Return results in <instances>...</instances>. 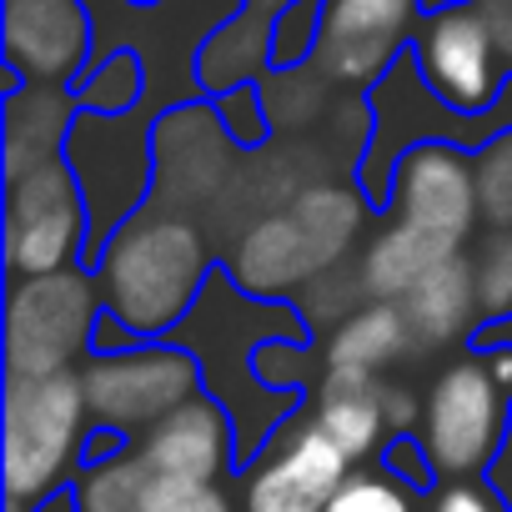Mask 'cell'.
Returning a JSON list of instances; mask_svg holds the SVG:
<instances>
[{
	"label": "cell",
	"instance_id": "d4e9b609",
	"mask_svg": "<svg viewBox=\"0 0 512 512\" xmlns=\"http://www.w3.org/2000/svg\"><path fill=\"white\" fill-rule=\"evenodd\" d=\"M322 16H327V0H292V6L277 16V31H272V71H302V66L317 61Z\"/></svg>",
	"mask_w": 512,
	"mask_h": 512
},
{
	"label": "cell",
	"instance_id": "e575fe53",
	"mask_svg": "<svg viewBox=\"0 0 512 512\" xmlns=\"http://www.w3.org/2000/svg\"><path fill=\"white\" fill-rule=\"evenodd\" d=\"M482 362H487V372H492V382L512 397V342H492L487 352H482Z\"/></svg>",
	"mask_w": 512,
	"mask_h": 512
},
{
	"label": "cell",
	"instance_id": "ac0fdd59",
	"mask_svg": "<svg viewBox=\"0 0 512 512\" xmlns=\"http://www.w3.org/2000/svg\"><path fill=\"white\" fill-rule=\"evenodd\" d=\"M402 312L412 322L417 352L462 342L467 332H482L477 322H487V317H482V302H477V267H472V256L457 251V256H447V262H437L412 287V297L402 302Z\"/></svg>",
	"mask_w": 512,
	"mask_h": 512
},
{
	"label": "cell",
	"instance_id": "8d00e7d4",
	"mask_svg": "<svg viewBox=\"0 0 512 512\" xmlns=\"http://www.w3.org/2000/svg\"><path fill=\"white\" fill-rule=\"evenodd\" d=\"M246 6H251V11H262V16H272V21H277V16H282V11L292 6V0H246Z\"/></svg>",
	"mask_w": 512,
	"mask_h": 512
},
{
	"label": "cell",
	"instance_id": "7c38bea8",
	"mask_svg": "<svg viewBox=\"0 0 512 512\" xmlns=\"http://www.w3.org/2000/svg\"><path fill=\"white\" fill-rule=\"evenodd\" d=\"M387 211H392V221H402V226H412L422 236L467 246L472 226L482 221L472 151L447 146V141H432V146L407 151L402 166H397V176H392Z\"/></svg>",
	"mask_w": 512,
	"mask_h": 512
},
{
	"label": "cell",
	"instance_id": "ba28073f",
	"mask_svg": "<svg viewBox=\"0 0 512 512\" xmlns=\"http://www.w3.org/2000/svg\"><path fill=\"white\" fill-rule=\"evenodd\" d=\"M512 432V397L492 382L482 357L447 362L422 402V447L437 477H477L492 472Z\"/></svg>",
	"mask_w": 512,
	"mask_h": 512
},
{
	"label": "cell",
	"instance_id": "f1b7e54d",
	"mask_svg": "<svg viewBox=\"0 0 512 512\" xmlns=\"http://www.w3.org/2000/svg\"><path fill=\"white\" fill-rule=\"evenodd\" d=\"M141 512H236L231 492L221 482H191V477H151Z\"/></svg>",
	"mask_w": 512,
	"mask_h": 512
},
{
	"label": "cell",
	"instance_id": "f546056e",
	"mask_svg": "<svg viewBox=\"0 0 512 512\" xmlns=\"http://www.w3.org/2000/svg\"><path fill=\"white\" fill-rule=\"evenodd\" d=\"M216 116H221L226 136H231L241 151L267 146V136H272V116H267L262 86H241V91H226V96H216Z\"/></svg>",
	"mask_w": 512,
	"mask_h": 512
},
{
	"label": "cell",
	"instance_id": "4fadbf2b",
	"mask_svg": "<svg viewBox=\"0 0 512 512\" xmlns=\"http://www.w3.org/2000/svg\"><path fill=\"white\" fill-rule=\"evenodd\" d=\"M0 41L26 86H76L96 56V21L86 0H6Z\"/></svg>",
	"mask_w": 512,
	"mask_h": 512
},
{
	"label": "cell",
	"instance_id": "30bf717a",
	"mask_svg": "<svg viewBox=\"0 0 512 512\" xmlns=\"http://www.w3.org/2000/svg\"><path fill=\"white\" fill-rule=\"evenodd\" d=\"M427 26L422 0H327L317 71L342 86L372 96L382 76L412 51L417 31Z\"/></svg>",
	"mask_w": 512,
	"mask_h": 512
},
{
	"label": "cell",
	"instance_id": "cb8c5ba5",
	"mask_svg": "<svg viewBox=\"0 0 512 512\" xmlns=\"http://www.w3.org/2000/svg\"><path fill=\"white\" fill-rule=\"evenodd\" d=\"M327 512H427V507L417 502V487H407L387 467H352L347 487L332 497Z\"/></svg>",
	"mask_w": 512,
	"mask_h": 512
},
{
	"label": "cell",
	"instance_id": "9a60e30c",
	"mask_svg": "<svg viewBox=\"0 0 512 512\" xmlns=\"http://www.w3.org/2000/svg\"><path fill=\"white\" fill-rule=\"evenodd\" d=\"M236 151L241 146L226 136L216 101H186V106L166 111L156 121V191H151V201L166 211H181V206L216 196Z\"/></svg>",
	"mask_w": 512,
	"mask_h": 512
},
{
	"label": "cell",
	"instance_id": "1f68e13d",
	"mask_svg": "<svg viewBox=\"0 0 512 512\" xmlns=\"http://www.w3.org/2000/svg\"><path fill=\"white\" fill-rule=\"evenodd\" d=\"M382 467L392 472V477H402L407 487H432V477H437V467H432V457H427V447H422V437H392L387 442V452H382Z\"/></svg>",
	"mask_w": 512,
	"mask_h": 512
},
{
	"label": "cell",
	"instance_id": "6da1fadb",
	"mask_svg": "<svg viewBox=\"0 0 512 512\" xmlns=\"http://www.w3.org/2000/svg\"><path fill=\"white\" fill-rule=\"evenodd\" d=\"M176 342L196 357L206 392L236 422V457L251 462L272 447V437L297 417V392H277L256 372V357L272 342H317L307 317L287 302L251 297L231 272H211L201 302L176 327Z\"/></svg>",
	"mask_w": 512,
	"mask_h": 512
},
{
	"label": "cell",
	"instance_id": "8992f818",
	"mask_svg": "<svg viewBox=\"0 0 512 512\" xmlns=\"http://www.w3.org/2000/svg\"><path fill=\"white\" fill-rule=\"evenodd\" d=\"M101 287L91 267L21 277L6 297V377H61L96 352Z\"/></svg>",
	"mask_w": 512,
	"mask_h": 512
},
{
	"label": "cell",
	"instance_id": "44dd1931",
	"mask_svg": "<svg viewBox=\"0 0 512 512\" xmlns=\"http://www.w3.org/2000/svg\"><path fill=\"white\" fill-rule=\"evenodd\" d=\"M407 352H417L412 322L402 312V302H362L332 337H327V367L337 372H362L377 377L392 362H402Z\"/></svg>",
	"mask_w": 512,
	"mask_h": 512
},
{
	"label": "cell",
	"instance_id": "8fae6325",
	"mask_svg": "<svg viewBox=\"0 0 512 512\" xmlns=\"http://www.w3.org/2000/svg\"><path fill=\"white\" fill-rule=\"evenodd\" d=\"M412 56H417V71L432 86V96L462 116H487L507 86V66L497 56V41H492V31L472 0L467 6L432 11L412 41Z\"/></svg>",
	"mask_w": 512,
	"mask_h": 512
},
{
	"label": "cell",
	"instance_id": "d6a6232c",
	"mask_svg": "<svg viewBox=\"0 0 512 512\" xmlns=\"http://www.w3.org/2000/svg\"><path fill=\"white\" fill-rule=\"evenodd\" d=\"M472 6L482 11V21L497 41V56L507 66V81H512V0H472Z\"/></svg>",
	"mask_w": 512,
	"mask_h": 512
},
{
	"label": "cell",
	"instance_id": "52a82bcc",
	"mask_svg": "<svg viewBox=\"0 0 512 512\" xmlns=\"http://www.w3.org/2000/svg\"><path fill=\"white\" fill-rule=\"evenodd\" d=\"M81 387H86V412L96 432L116 437H146L161 417L186 407L191 397L206 392L196 357L176 342H136L126 352H91L81 362Z\"/></svg>",
	"mask_w": 512,
	"mask_h": 512
},
{
	"label": "cell",
	"instance_id": "7402d4cb",
	"mask_svg": "<svg viewBox=\"0 0 512 512\" xmlns=\"http://www.w3.org/2000/svg\"><path fill=\"white\" fill-rule=\"evenodd\" d=\"M146 462L131 452H116V457H101V462H86L76 472V507L81 512H141V497H146Z\"/></svg>",
	"mask_w": 512,
	"mask_h": 512
},
{
	"label": "cell",
	"instance_id": "83f0119b",
	"mask_svg": "<svg viewBox=\"0 0 512 512\" xmlns=\"http://www.w3.org/2000/svg\"><path fill=\"white\" fill-rule=\"evenodd\" d=\"M472 267H477L482 317L487 322H507L512 317V231H492L487 246H482V256H472Z\"/></svg>",
	"mask_w": 512,
	"mask_h": 512
},
{
	"label": "cell",
	"instance_id": "d590c367",
	"mask_svg": "<svg viewBox=\"0 0 512 512\" xmlns=\"http://www.w3.org/2000/svg\"><path fill=\"white\" fill-rule=\"evenodd\" d=\"M31 512H81L76 507V487H61V492H51L41 507H31Z\"/></svg>",
	"mask_w": 512,
	"mask_h": 512
},
{
	"label": "cell",
	"instance_id": "7a4b0ae2",
	"mask_svg": "<svg viewBox=\"0 0 512 512\" xmlns=\"http://www.w3.org/2000/svg\"><path fill=\"white\" fill-rule=\"evenodd\" d=\"M96 287L111 322H121L136 342L176 337L211 282V246L206 236L166 206L136 211L101 251H96Z\"/></svg>",
	"mask_w": 512,
	"mask_h": 512
},
{
	"label": "cell",
	"instance_id": "d6986e66",
	"mask_svg": "<svg viewBox=\"0 0 512 512\" xmlns=\"http://www.w3.org/2000/svg\"><path fill=\"white\" fill-rule=\"evenodd\" d=\"M81 106L71 86H16L6 91V181L26 176L41 161L66 156Z\"/></svg>",
	"mask_w": 512,
	"mask_h": 512
},
{
	"label": "cell",
	"instance_id": "4316f807",
	"mask_svg": "<svg viewBox=\"0 0 512 512\" xmlns=\"http://www.w3.org/2000/svg\"><path fill=\"white\" fill-rule=\"evenodd\" d=\"M362 277L357 272H327V277H317L312 287H302L297 292V312L307 317V327H312V337H322V327H342L357 307H362Z\"/></svg>",
	"mask_w": 512,
	"mask_h": 512
},
{
	"label": "cell",
	"instance_id": "3957f363",
	"mask_svg": "<svg viewBox=\"0 0 512 512\" xmlns=\"http://www.w3.org/2000/svg\"><path fill=\"white\" fill-rule=\"evenodd\" d=\"M367 211L372 201L362 196V186H307L292 196V206L262 216L241 236L226 272L241 292L282 302L287 292H302L317 277L342 272V256L352 251Z\"/></svg>",
	"mask_w": 512,
	"mask_h": 512
},
{
	"label": "cell",
	"instance_id": "836d02e7",
	"mask_svg": "<svg viewBox=\"0 0 512 512\" xmlns=\"http://www.w3.org/2000/svg\"><path fill=\"white\" fill-rule=\"evenodd\" d=\"M422 417V407L412 402V392H402V387H387V422H392V437H402L412 422Z\"/></svg>",
	"mask_w": 512,
	"mask_h": 512
},
{
	"label": "cell",
	"instance_id": "277c9868",
	"mask_svg": "<svg viewBox=\"0 0 512 512\" xmlns=\"http://www.w3.org/2000/svg\"><path fill=\"white\" fill-rule=\"evenodd\" d=\"M0 437H6L0 442V477H6L11 507L31 512L51 492L71 487L96 437L81 372L6 377V432Z\"/></svg>",
	"mask_w": 512,
	"mask_h": 512
},
{
	"label": "cell",
	"instance_id": "5b68a950",
	"mask_svg": "<svg viewBox=\"0 0 512 512\" xmlns=\"http://www.w3.org/2000/svg\"><path fill=\"white\" fill-rule=\"evenodd\" d=\"M66 166L91 211V262L96 251L151 206L156 191V121L136 106L126 116L81 111L66 141Z\"/></svg>",
	"mask_w": 512,
	"mask_h": 512
},
{
	"label": "cell",
	"instance_id": "e0dca14e",
	"mask_svg": "<svg viewBox=\"0 0 512 512\" xmlns=\"http://www.w3.org/2000/svg\"><path fill=\"white\" fill-rule=\"evenodd\" d=\"M322 437H332L347 462L367 467L372 457L387 452L392 442V422H387V387L377 377H362V372H337L327 367L317 377V392H312V412H307Z\"/></svg>",
	"mask_w": 512,
	"mask_h": 512
},
{
	"label": "cell",
	"instance_id": "5bb4252c",
	"mask_svg": "<svg viewBox=\"0 0 512 512\" xmlns=\"http://www.w3.org/2000/svg\"><path fill=\"white\" fill-rule=\"evenodd\" d=\"M347 477H352L347 452L332 437H322L312 417L292 422L251 467L246 512H327L332 497L347 487Z\"/></svg>",
	"mask_w": 512,
	"mask_h": 512
},
{
	"label": "cell",
	"instance_id": "4dcf8cb0",
	"mask_svg": "<svg viewBox=\"0 0 512 512\" xmlns=\"http://www.w3.org/2000/svg\"><path fill=\"white\" fill-rule=\"evenodd\" d=\"M427 512H512V502L502 497L492 477H457L432 492Z\"/></svg>",
	"mask_w": 512,
	"mask_h": 512
},
{
	"label": "cell",
	"instance_id": "f35d334b",
	"mask_svg": "<svg viewBox=\"0 0 512 512\" xmlns=\"http://www.w3.org/2000/svg\"><path fill=\"white\" fill-rule=\"evenodd\" d=\"M136 6H161V0H136Z\"/></svg>",
	"mask_w": 512,
	"mask_h": 512
},
{
	"label": "cell",
	"instance_id": "74e56055",
	"mask_svg": "<svg viewBox=\"0 0 512 512\" xmlns=\"http://www.w3.org/2000/svg\"><path fill=\"white\" fill-rule=\"evenodd\" d=\"M422 6H427V16H432V11H447V6H467V0H422Z\"/></svg>",
	"mask_w": 512,
	"mask_h": 512
},
{
	"label": "cell",
	"instance_id": "603a6c76",
	"mask_svg": "<svg viewBox=\"0 0 512 512\" xmlns=\"http://www.w3.org/2000/svg\"><path fill=\"white\" fill-rule=\"evenodd\" d=\"M76 106L81 111H96V116H126L146 101V66L136 51H116L96 66H86V76L71 86Z\"/></svg>",
	"mask_w": 512,
	"mask_h": 512
},
{
	"label": "cell",
	"instance_id": "484cf974",
	"mask_svg": "<svg viewBox=\"0 0 512 512\" xmlns=\"http://www.w3.org/2000/svg\"><path fill=\"white\" fill-rule=\"evenodd\" d=\"M477 206L482 221L492 231H512V131H502L497 141H487L477 156Z\"/></svg>",
	"mask_w": 512,
	"mask_h": 512
},
{
	"label": "cell",
	"instance_id": "9c48e42d",
	"mask_svg": "<svg viewBox=\"0 0 512 512\" xmlns=\"http://www.w3.org/2000/svg\"><path fill=\"white\" fill-rule=\"evenodd\" d=\"M6 267L16 282L91 267V211L66 156L6 181Z\"/></svg>",
	"mask_w": 512,
	"mask_h": 512
},
{
	"label": "cell",
	"instance_id": "2e32d148",
	"mask_svg": "<svg viewBox=\"0 0 512 512\" xmlns=\"http://www.w3.org/2000/svg\"><path fill=\"white\" fill-rule=\"evenodd\" d=\"M136 457L151 477H191V482H221L236 457V422L231 412L201 392L171 417H161L146 437H136Z\"/></svg>",
	"mask_w": 512,
	"mask_h": 512
},
{
	"label": "cell",
	"instance_id": "ffe728a7",
	"mask_svg": "<svg viewBox=\"0 0 512 512\" xmlns=\"http://www.w3.org/2000/svg\"><path fill=\"white\" fill-rule=\"evenodd\" d=\"M457 251H462V246L437 241V236H422V231L392 221V226H382V231L367 241V251H362V267H357L362 292H367V302H407L412 287H417L437 262H447V256H457Z\"/></svg>",
	"mask_w": 512,
	"mask_h": 512
}]
</instances>
